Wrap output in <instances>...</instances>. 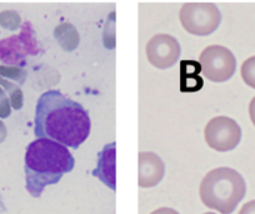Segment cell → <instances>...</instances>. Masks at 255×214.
Masks as SVG:
<instances>
[{
    "label": "cell",
    "mask_w": 255,
    "mask_h": 214,
    "mask_svg": "<svg viewBox=\"0 0 255 214\" xmlns=\"http://www.w3.org/2000/svg\"><path fill=\"white\" fill-rule=\"evenodd\" d=\"M35 137L78 149L90 134L89 113L59 90L40 95L35 109Z\"/></svg>",
    "instance_id": "cell-1"
},
{
    "label": "cell",
    "mask_w": 255,
    "mask_h": 214,
    "mask_svg": "<svg viewBox=\"0 0 255 214\" xmlns=\"http://www.w3.org/2000/svg\"><path fill=\"white\" fill-rule=\"evenodd\" d=\"M74 166V157L67 147L49 139L34 140L25 152L26 191L34 198H40L45 187L59 183Z\"/></svg>",
    "instance_id": "cell-2"
},
{
    "label": "cell",
    "mask_w": 255,
    "mask_h": 214,
    "mask_svg": "<svg viewBox=\"0 0 255 214\" xmlns=\"http://www.w3.org/2000/svg\"><path fill=\"white\" fill-rule=\"evenodd\" d=\"M247 186L237 171L220 167L205 174L200 183V199L208 208L222 214H230L243 201Z\"/></svg>",
    "instance_id": "cell-3"
},
{
    "label": "cell",
    "mask_w": 255,
    "mask_h": 214,
    "mask_svg": "<svg viewBox=\"0 0 255 214\" xmlns=\"http://www.w3.org/2000/svg\"><path fill=\"white\" fill-rule=\"evenodd\" d=\"M179 18L188 33L207 36L219 28L222 14L213 3H185L181 6Z\"/></svg>",
    "instance_id": "cell-4"
},
{
    "label": "cell",
    "mask_w": 255,
    "mask_h": 214,
    "mask_svg": "<svg viewBox=\"0 0 255 214\" xmlns=\"http://www.w3.org/2000/svg\"><path fill=\"white\" fill-rule=\"evenodd\" d=\"M202 73L213 83H223L234 75L237 60L232 51L223 45H209L199 58Z\"/></svg>",
    "instance_id": "cell-5"
},
{
    "label": "cell",
    "mask_w": 255,
    "mask_h": 214,
    "mask_svg": "<svg viewBox=\"0 0 255 214\" xmlns=\"http://www.w3.org/2000/svg\"><path fill=\"white\" fill-rule=\"evenodd\" d=\"M208 146L217 152H229L237 148L242 139V129L234 119L219 115L208 122L204 129Z\"/></svg>",
    "instance_id": "cell-6"
},
{
    "label": "cell",
    "mask_w": 255,
    "mask_h": 214,
    "mask_svg": "<svg viewBox=\"0 0 255 214\" xmlns=\"http://www.w3.org/2000/svg\"><path fill=\"white\" fill-rule=\"evenodd\" d=\"M145 53L151 65L158 69H168L179 60L180 44L174 36L158 34L146 43Z\"/></svg>",
    "instance_id": "cell-7"
},
{
    "label": "cell",
    "mask_w": 255,
    "mask_h": 214,
    "mask_svg": "<svg viewBox=\"0 0 255 214\" xmlns=\"http://www.w3.org/2000/svg\"><path fill=\"white\" fill-rule=\"evenodd\" d=\"M28 53H38L35 39L33 38V29L29 23H25L23 33L19 36H11L0 41V59L6 63H20Z\"/></svg>",
    "instance_id": "cell-8"
},
{
    "label": "cell",
    "mask_w": 255,
    "mask_h": 214,
    "mask_svg": "<svg viewBox=\"0 0 255 214\" xmlns=\"http://www.w3.org/2000/svg\"><path fill=\"white\" fill-rule=\"evenodd\" d=\"M165 173V166L158 154L153 152L139 153V187L151 188L158 186Z\"/></svg>",
    "instance_id": "cell-9"
},
{
    "label": "cell",
    "mask_w": 255,
    "mask_h": 214,
    "mask_svg": "<svg viewBox=\"0 0 255 214\" xmlns=\"http://www.w3.org/2000/svg\"><path fill=\"white\" fill-rule=\"evenodd\" d=\"M115 161H117V144L115 142L107 144L98 154L97 168L93 171V176L99 178L105 186L115 191L117 176H115Z\"/></svg>",
    "instance_id": "cell-10"
},
{
    "label": "cell",
    "mask_w": 255,
    "mask_h": 214,
    "mask_svg": "<svg viewBox=\"0 0 255 214\" xmlns=\"http://www.w3.org/2000/svg\"><path fill=\"white\" fill-rule=\"evenodd\" d=\"M54 35L58 39L59 44L63 46L64 50L73 51L79 45V34H78L75 26L69 23H63L59 26H56Z\"/></svg>",
    "instance_id": "cell-11"
},
{
    "label": "cell",
    "mask_w": 255,
    "mask_h": 214,
    "mask_svg": "<svg viewBox=\"0 0 255 214\" xmlns=\"http://www.w3.org/2000/svg\"><path fill=\"white\" fill-rule=\"evenodd\" d=\"M240 73H242V78L245 84L255 89V55L248 58L242 64Z\"/></svg>",
    "instance_id": "cell-12"
},
{
    "label": "cell",
    "mask_w": 255,
    "mask_h": 214,
    "mask_svg": "<svg viewBox=\"0 0 255 214\" xmlns=\"http://www.w3.org/2000/svg\"><path fill=\"white\" fill-rule=\"evenodd\" d=\"M0 84L3 85L6 89V92H9V94H10V102L14 109H20L23 107V93H21L20 88L14 85L13 83L1 79V78H0Z\"/></svg>",
    "instance_id": "cell-13"
},
{
    "label": "cell",
    "mask_w": 255,
    "mask_h": 214,
    "mask_svg": "<svg viewBox=\"0 0 255 214\" xmlns=\"http://www.w3.org/2000/svg\"><path fill=\"white\" fill-rule=\"evenodd\" d=\"M0 75L6 77L9 79H13L18 82L19 84H23L26 79V71L24 69L18 68V66H0Z\"/></svg>",
    "instance_id": "cell-14"
},
{
    "label": "cell",
    "mask_w": 255,
    "mask_h": 214,
    "mask_svg": "<svg viewBox=\"0 0 255 214\" xmlns=\"http://www.w3.org/2000/svg\"><path fill=\"white\" fill-rule=\"evenodd\" d=\"M10 23H13L15 29L20 25V16H19L15 11H4V13L0 14V25H3L9 29H13Z\"/></svg>",
    "instance_id": "cell-15"
},
{
    "label": "cell",
    "mask_w": 255,
    "mask_h": 214,
    "mask_svg": "<svg viewBox=\"0 0 255 214\" xmlns=\"http://www.w3.org/2000/svg\"><path fill=\"white\" fill-rule=\"evenodd\" d=\"M10 114V105H9V100L6 99L4 92L0 89V117L6 118Z\"/></svg>",
    "instance_id": "cell-16"
},
{
    "label": "cell",
    "mask_w": 255,
    "mask_h": 214,
    "mask_svg": "<svg viewBox=\"0 0 255 214\" xmlns=\"http://www.w3.org/2000/svg\"><path fill=\"white\" fill-rule=\"evenodd\" d=\"M239 214H255V201H250L245 203L240 209Z\"/></svg>",
    "instance_id": "cell-17"
},
{
    "label": "cell",
    "mask_w": 255,
    "mask_h": 214,
    "mask_svg": "<svg viewBox=\"0 0 255 214\" xmlns=\"http://www.w3.org/2000/svg\"><path fill=\"white\" fill-rule=\"evenodd\" d=\"M150 214H179V213L176 211H174V209L164 207V208H159V209H156V211L151 212Z\"/></svg>",
    "instance_id": "cell-18"
},
{
    "label": "cell",
    "mask_w": 255,
    "mask_h": 214,
    "mask_svg": "<svg viewBox=\"0 0 255 214\" xmlns=\"http://www.w3.org/2000/svg\"><path fill=\"white\" fill-rule=\"evenodd\" d=\"M249 115H250V119H252L253 124H254V127H255V97L250 100Z\"/></svg>",
    "instance_id": "cell-19"
},
{
    "label": "cell",
    "mask_w": 255,
    "mask_h": 214,
    "mask_svg": "<svg viewBox=\"0 0 255 214\" xmlns=\"http://www.w3.org/2000/svg\"><path fill=\"white\" fill-rule=\"evenodd\" d=\"M6 135V132H5V127H4V124L1 122H0V142H3L4 138H5Z\"/></svg>",
    "instance_id": "cell-20"
},
{
    "label": "cell",
    "mask_w": 255,
    "mask_h": 214,
    "mask_svg": "<svg viewBox=\"0 0 255 214\" xmlns=\"http://www.w3.org/2000/svg\"><path fill=\"white\" fill-rule=\"evenodd\" d=\"M204 214H215V213H213V212H209V213H204Z\"/></svg>",
    "instance_id": "cell-21"
}]
</instances>
